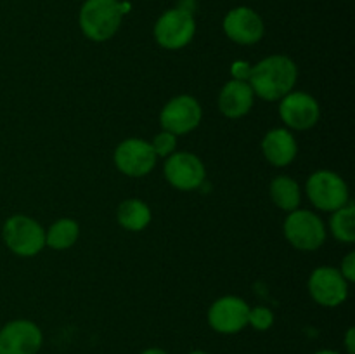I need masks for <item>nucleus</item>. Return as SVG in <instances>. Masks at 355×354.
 I'll return each instance as SVG.
<instances>
[{
	"mask_svg": "<svg viewBox=\"0 0 355 354\" xmlns=\"http://www.w3.org/2000/svg\"><path fill=\"white\" fill-rule=\"evenodd\" d=\"M114 165L128 177L148 176L156 165V153L151 142L139 137L121 141L114 149Z\"/></svg>",
	"mask_w": 355,
	"mask_h": 354,
	"instance_id": "7",
	"label": "nucleus"
},
{
	"mask_svg": "<svg viewBox=\"0 0 355 354\" xmlns=\"http://www.w3.org/2000/svg\"><path fill=\"white\" fill-rule=\"evenodd\" d=\"M248 325H252L259 332H266V330H269L274 325V312L269 307H263V305L250 307Z\"/></svg>",
	"mask_w": 355,
	"mask_h": 354,
	"instance_id": "21",
	"label": "nucleus"
},
{
	"mask_svg": "<svg viewBox=\"0 0 355 354\" xmlns=\"http://www.w3.org/2000/svg\"><path fill=\"white\" fill-rule=\"evenodd\" d=\"M333 236L338 242L352 243L355 242V207L354 203H347L345 207L333 212L331 221H329Z\"/></svg>",
	"mask_w": 355,
	"mask_h": 354,
	"instance_id": "20",
	"label": "nucleus"
},
{
	"mask_svg": "<svg viewBox=\"0 0 355 354\" xmlns=\"http://www.w3.org/2000/svg\"><path fill=\"white\" fill-rule=\"evenodd\" d=\"M224 31L239 45H253L262 40L263 21L250 7H236L224 17Z\"/></svg>",
	"mask_w": 355,
	"mask_h": 354,
	"instance_id": "14",
	"label": "nucleus"
},
{
	"mask_svg": "<svg viewBox=\"0 0 355 354\" xmlns=\"http://www.w3.org/2000/svg\"><path fill=\"white\" fill-rule=\"evenodd\" d=\"M284 236L288 242L298 250L312 252L322 246L326 239V226L321 217L311 210H297L290 212V215L284 221Z\"/></svg>",
	"mask_w": 355,
	"mask_h": 354,
	"instance_id": "5",
	"label": "nucleus"
},
{
	"mask_svg": "<svg viewBox=\"0 0 355 354\" xmlns=\"http://www.w3.org/2000/svg\"><path fill=\"white\" fill-rule=\"evenodd\" d=\"M314 354H340V353H336V351H331V349H322V351H318V353H314Z\"/></svg>",
	"mask_w": 355,
	"mask_h": 354,
	"instance_id": "27",
	"label": "nucleus"
},
{
	"mask_svg": "<svg viewBox=\"0 0 355 354\" xmlns=\"http://www.w3.org/2000/svg\"><path fill=\"white\" fill-rule=\"evenodd\" d=\"M305 191L319 210L335 212L349 203V186L331 170H318L312 174L305 184Z\"/></svg>",
	"mask_w": 355,
	"mask_h": 354,
	"instance_id": "4",
	"label": "nucleus"
},
{
	"mask_svg": "<svg viewBox=\"0 0 355 354\" xmlns=\"http://www.w3.org/2000/svg\"><path fill=\"white\" fill-rule=\"evenodd\" d=\"M279 117L284 124L295 130H309L314 127L321 117L319 104L311 94L290 92L281 99Z\"/></svg>",
	"mask_w": 355,
	"mask_h": 354,
	"instance_id": "13",
	"label": "nucleus"
},
{
	"mask_svg": "<svg viewBox=\"0 0 355 354\" xmlns=\"http://www.w3.org/2000/svg\"><path fill=\"white\" fill-rule=\"evenodd\" d=\"M255 94L248 82L229 80L218 94V110L227 118H241L252 110Z\"/></svg>",
	"mask_w": 355,
	"mask_h": 354,
	"instance_id": "15",
	"label": "nucleus"
},
{
	"mask_svg": "<svg viewBox=\"0 0 355 354\" xmlns=\"http://www.w3.org/2000/svg\"><path fill=\"white\" fill-rule=\"evenodd\" d=\"M42 342V330L30 319H14L0 330V354H37Z\"/></svg>",
	"mask_w": 355,
	"mask_h": 354,
	"instance_id": "10",
	"label": "nucleus"
},
{
	"mask_svg": "<svg viewBox=\"0 0 355 354\" xmlns=\"http://www.w3.org/2000/svg\"><path fill=\"white\" fill-rule=\"evenodd\" d=\"M297 76V65L290 58L274 54L252 66L248 83L260 99L281 101L286 94L293 92Z\"/></svg>",
	"mask_w": 355,
	"mask_h": 354,
	"instance_id": "1",
	"label": "nucleus"
},
{
	"mask_svg": "<svg viewBox=\"0 0 355 354\" xmlns=\"http://www.w3.org/2000/svg\"><path fill=\"white\" fill-rule=\"evenodd\" d=\"M250 305L236 295L217 298L208 309V325L217 333L232 335L248 325Z\"/></svg>",
	"mask_w": 355,
	"mask_h": 354,
	"instance_id": "11",
	"label": "nucleus"
},
{
	"mask_svg": "<svg viewBox=\"0 0 355 354\" xmlns=\"http://www.w3.org/2000/svg\"><path fill=\"white\" fill-rule=\"evenodd\" d=\"M128 6L118 0H85L80 10V28L92 42H106L120 30Z\"/></svg>",
	"mask_w": 355,
	"mask_h": 354,
	"instance_id": "2",
	"label": "nucleus"
},
{
	"mask_svg": "<svg viewBox=\"0 0 355 354\" xmlns=\"http://www.w3.org/2000/svg\"><path fill=\"white\" fill-rule=\"evenodd\" d=\"M203 118V110L196 97L189 94H180L170 99L159 113V124L163 130L175 135L187 134L200 125Z\"/></svg>",
	"mask_w": 355,
	"mask_h": 354,
	"instance_id": "8",
	"label": "nucleus"
},
{
	"mask_svg": "<svg viewBox=\"0 0 355 354\" xmlns=\"http://www.w3.org/2000/svg\"><path fill=\"white\" fill-rule=\"evenodd\" d=\"M2 238L7 248L19 257H33L45 246V231L28 215H12L3 222Z\"/></svg>",
	"mask_w": 355,
	"mask_h": 354,
	"instance_id": "3",
	"label": "nucleus"
},
{
	"mask_svg": "<svg viewBox=\"0 0 355 354\" xmlns=\"http://www.w3.org/2000/svg\"><path fill=\"white\" fill-rule=\"evenodd\" d=\"M189 354H210V353H207V351H193V353Z\"/></svg>",
	"mask_w": 355,
	"mask_h": 354,
	"instance_id": "28",
	"label": "nucleus"
},
{
	"mask_svg": "<svg viewBox=\"0 0 355 354\" xmlns=\"http://www.w3.org/2000/svg\"><path fill=\"white\" fill-rule=\"evenodd\" d=\"M270 198L281 210L293 212L300 207V186L288 176H279L270 183Z\"/></svg>",
	"mask_w": 355,
	"mask_h": 354,
	"instance_id": "18",
	"label": "nucleus"
},
{
	"mask_svg": "<svg viewBox=\"0 0 355 354\" xmlns=\"http://www.w3.org/2000/svg\"><path fill=\"white\" fill-rule=\"evenodd\" d=\"M340 273L345 278L349 283L355 281V252L347 253L345 259L342 260V267H340Z\"/></svg>",
	"mask_w": 355,
	"mask_h": 354,
	"instance_id": "23",
	"label": "nucleus"
},
{
	"mask_svg": "<svg viewBox=\"0 0 355 354\" xmlns=\"http://www.w3.org/2000/svg\"><path fill=\"white\" fill-rule=\"evenodd\" d=\"M262 153L270 165L286 167L297 158V139L286 128H272L263 135Z\"/></svg>",
	"mask_w": 355,
	"mask_h": 354,
	"instance_id": "16",
	"label": "nucleus"
},
{
	"mask_svg": "<svg viewBox=\"0 0 355 354\" xmlns=\"http://www.w3.org/2000/svg\"><path fill=\"white\" fill-rule=\"evenodd\" d=\"M80 236L78 222L73 219H59L45 231V245L54 250H66L76 243Z\"/></svg>",
	"mask_w": 355,
	"mask_h": 354,
	"instance_id": "19",
	"label": "nucleus"
},
{
	"mask_svg": "<svg viewBox=\"0 0 355 354\" xmlns=\"http://www.w3.org/2000/svg\"><path fill=\"white\" fill-rule=\"evenodd\" d=\"M345 347H347V353L349 354H355V328L350 326L345 333Z\"/></svg>",
	"mask_w": 355,
	"mask_h": 354,
	"instance_id": "25",
	"label": "nucleus"
},
{
	"mask_svg": "<svg viewBox=\"0 0 355 354\" xmlns=\"http://www.w3.org/2000/svg\"><path fill=\"white\" fill-rule=\"evenodd\" d=\"M309 294L319 305L336 307L349 297V281L336 267L321 266L309 278Z\"/></svg>",
	"mask_w": 355,
	"mask_h": 354,
	"instance_id": "9",
	"label": "nucleus"
},
{
	"mask_svg": "<svg viewBox=\"0 0 355 354\" xmlns=\"http://www.w3.org/2000/svg\"><path fill=\"white\" fill-rule=\"evenodd\" d=\"M165 177L177 189L193 191L203 184L207 170L196 155L187 151H175L166 158Z\"/></svg>",
	"mask_w": 355,
	"mask_h": 354,
	"instance_id": "12",
	"label": "nucleus"
},
{
	"mask_svg": "<svg viewBox=\"0 0 355 354\" xmlns=\"http://www.w3.org/2000/svg\"><path fill=\"white\" fill-rule=\"evenodd\" d=\"M153 149H155L156 156H170L172 153H175L177 148V135L172 134V132H159V134L155 135L151 142Z\"/></svg>",
	"mask_w": 355,
	"mask_h": 354,
	"instance_id": "22",
	"label": "nucleus"
},
{
	"mask_svg": "<svg viewBox=\"0 0 355 354\" xmlns=\"http://www.w3.org/2000/svg\"><path fill=\"white\" fill-rule=\"evenodd\" d=\"M194 33H196V23L193 14L182 7L166 10L155 24L156 42L168 51L186 47L193 40Z\"/></svg>",
	"mask_w": 355,
	"mask_h": 354,
	"instance_id": "6",
	"label": "nucleus"
},
{
	"mask_svg": "<svg viewBox=\"0 0 355 354\" xmlns=\"http://www.w3.org/2000/svg\"><path fill=\"white\" fill-rule=\"evenodd\" d=\"M141 354H168V353H166V351H163V349H159V347H149V349L142 351Z\"/></svg>",
	"mask_w": 355,
	"mask_h": 354,
	"instance_id": "26",
	"label": "nucleus"
},
{
	"mask_svg": "<svg viewBox=\"0 0 355 354\" xmlns=\"http://www.w3.org/2000/svg\"><path fill=\"white\" fill-rule=\"evenodd\" d=\"M250 71H252V66L245 61H236L231 68L232 78L243 80V82H246L250 78Z\"/></svg>",
	"mask_w": 355,
	"mask_h": 354,
	"instance_id": "24",
	"label": "nucleus"
},
{
	"mask_svg": "<svg viewBox=\"0 0 355 354\" xmlns=\"http://www.w3.org/2000/svg\"><path fill=\"white\" fill-rule=\"evenodd\" d=\"M116 219L118 224L127 231H142L151 222V208L142 200L130 198V200L121 201V205L118 207Z\"/></svg>",
	"mask_w": 355,
	"mask_h": 354,
	"instance_id": "17",
	"label": "nucleus"
}]
</instances>
